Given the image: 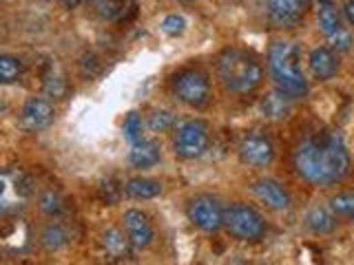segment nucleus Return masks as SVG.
Masks as SVG:
<instances>
[{"label":"nucleus","instance_id":"nucleus-29","mask_svg":"<svg viewBox=\"0 0 354 265\" xmlns=\"http://www.w3.org/2000/svg\"><path fill=\"white\" fill-rule=\"evenodd\" d=\"M343 16H346V20L354 27V0H346V3H343Z\"/></svg>","mask_w":354,"mask_h":265},{"label":"nucleus","instance_id":"nucleus-15","mask_svg":"<svg viewBox=\"0 0 354 265\" xmlns=\"http://www.w3.org/2000/svg\"><path fill=\"white\" fill-rule=\"evenodd\" d=\"M261 115L266 119H270V121H281L286 119L288 115H290V110H292V97L283 93L281 88H274V91L270 93H266L261 97Z\"/></svg>","mask_w":354,"mask_h":265},{"label":"nucleus","instance_id":"nucleus-19","mask_svg":"<svg viewBox=\"0 0 354 265\" xmlns=\"http://www.w3.org/2000/svg\"><path fill=\"white\" fill-rule=\"evenodd\" d=\"M162 193L160 181L147 179V177H136V179H129L124 186V195L131 199H155Z\"/></svg>","mask_w":354,"mask_h":265},{"label":"nucleus","instance_id":"nucleus-8","mask_svg":"<svg viewBox=\"0 0 354 265\" xmlns=\"http://www.w3.org/2000/svg\"><path fill=\"white\" fill-rule=\"evenodd\" d=\"M186 215L191 219V224L197 226L202 232H217L224 226V208L208 195L193 197L188 202Z\"/></svg>","mask_w":354,"mask_h":265},{"label":"nucleus","instance_id":"nucleus-5","mask_svg":"<svg viewBox=\"0 0 354 265\" xmlns=\"http://www.w3.org/2000/svg\"><path fill=\"white\" fill-rule=\"evenodd\" d=\"M317 25L335 51H348L352 47V36L343 27L341 14L335 7V3H330V0H317Z\"/></svg>","mask_w":354,"mask_h":265},{"label":"nucleus","instance_id":"nucleus-7","mask_svg":"<svg viewBox=\"0 0 354 265\" xmlns=\"http://www.w3.org/2000/svg\"><path fill=\"white\" fill-rule=\"evenodd\" d=\"M208 126L206 121L202 119H191V121H184V124L177 128L175 132V139H173V148L175 155L182 159H195V157H202L208 148Z\"/></svg>","mask_w":354,"mask_h":265},{"label":"nucleus","instance_id":"nucleus-9","mask_svg":"<svg viewBox=\"0 0 354 265\" xmlns=\"http://www.w3.org/2000/svg\"><path fill=\"white\" fill-rule=\"evenodd\" d=\"M239 159L250 168H266L274 159L272 141L261 132H248L239 144Z\"/></svg>","mask_w":354,"mask_h":265},{"label":"nucleus","instance_id":"nucleus-23","mask_svg":"<svg viewBox=\"0 0 354 265\" xmlns=\"http://www.w3.org/2000/svg\"><path fill=\"white\" fill-rule=\"evenodd\" d=\"M122 132H124V137L129 139V144H136L142 139V119L138 113H129L124 124H122Z\"/></svg>","mask_w":354,"mask_h":265},{"label":"nucleus","instance_id":"nucleus-2","mask_svg":"<svg viewBox=\"0 0 354 265\" xmlns=\"http://www.w3.org/2000/svg\"><path fill=\"white\" fill-rule=\"evenodd\" d=\"M217 75L228 91L246 95L263 80V69L252 53L243 49H226L217 58Z\"/></svg>","mask_w":354,"mask_h":265},{"label":"nucleus","instance_id":"nucleus-6","mask_svg":"<svg viewBox=\"0 0 354 265\" xmlns=\"http://www.w3.org/2000/svg\"><path fill=\"white\" fill-rule=\"evenodd\" d=\"M173 93L182 104L199 108L208 102L210 84L206 73L199 69H184L173 77Z\"/></svg>","mask_w":354,"mask_h":265},{"label":"nucleus","instance_id":"nucleus-31","mask_svg":"<svg viewBox=\"0 0 354 265\" xmlns=\"http://www.w3.org/2000/svg\"><path fill=\"white\" fill-rule=\"evenodd\" d=\"M91 3H97V0H91Z\"/></svg>","mask_w":354,"mask_h":265},{"label":"nucleus","instance_id":"nucleus-30","mask_svg":"<svg viewBox=\"0 0 354 265\" xmlns=\"http://www.w3.org/2000/svg\"><path fill=\"white\" fill-rule=\"evenodd\" d=\"M60 3H62L64 7H69V9H75L77 5H80V0H60Z\"/></svg>","mask_w":354,"mask_h":265},{"label":"nucleus","instance_id":"nucleus-17","mask_svg":"<svg viewBox=\"0 0 354 265\" xmlns=\"http://www.w3.org/2000/svg\"><path fill=\"white\" fill-rule=\"evenodd\" d=\"M162 153H160V146L151 139H140L136 144H131V153H129V159L131 164L136 166V168H151L160 161Z\"/></svg>","mask_w":354,"mask_h":265},{"label":"nucleus","instance_id":"nucleus-11","mask_svg":"<svg viewBox=\"0 0 354 265\" xmlns=\"http://www.w3.org/2000/svg\"><path fill=\"white\" fill-rule=\"evenodd\" d=\"M306 0H266V11L277 29H292L306 16Z\"/></svg>","mask_w":354,"mask_h":265},{"label":"nucleus","instance_id":"nucleus-28","mask_svg":"<svg viewBox=\"0 0 354 265\" xmlns=\"http://www.w3.org/2000/svg\"><path fill=\"white\" fill-rule=\"evenodd\" d=\"M149 124H151V128L153 130H166L171 124H173V115L169 113V110H155V113L151 115V119H149Z\"/></svg>","mask_w":354,"mask_h":265},{"label":"nucleus","instance_id":"nucleus-18","mask_svg":"<svg viewBox=\"0 0 354 265\" xmlns=\"http://www.w3.org/2000/svg\"><path fill=\"white\" fill-rule=\"evenodd\" d=\"M306 226L310 232H315V235H328V232L335 230L337 217L328 208L313 206V208H308V213H306Z\"/></svg>","mask_w":354,"mask_h":265},{"label":"nucleus","instance_id":"nucleus-10","mask_svg":"<svg viewBox=\"0 0 354 265\" xmlns=\"http://www.w3.org/2000/svg\"><path fill=\"white\" fill-rule=\"evenodd\" d=\"M55 108L47 97H29L20 110V128L27 132H38L51 126Z\"/></svg>","mask_w":354,"mask_h":265},{"label":"nucleus","instance_id":"nucleus-21","mask_svg":"<svg viewBox=\"0 0 354 265\" xmlns=\"http://www.w3.org/2000/svg\"><path fill=\"white\" fill-rule=\"evenodd\" d=\"M330 210L337 219L352 221L354 224V195L352 193H339L330 199Z\"/></svg>","mask_w":354,"mask_h":265},{"label":"nucleus","instance_id":"nucleus-24","mask_svg":"<svg viewBox=\"0 0 354 265\" xmlns=\"http://www.w3.org/2000/svg\"><path fill=\"white\" fill-rule=\"evenodd\" d=\"M186 29V18L180 16V14H171V16H166L162 20V31L166 33V36H182Z\"/></svg>","mask_w":354,"mask_h":265},{"label":"nucleus","instance_id":"nucleus-16","mask_svg":"<svg viewBox=\"0 0 354 265\" xmlns=\"http://www.w3.org/2000/svg\"><path fill=\"white\" fill-rule=\"evenodd\" d=\"M100 243H102V250L109 259L113 261H124L131 257V250H133V243L129 239L127 232H122L118 228H109L102 232L100 237Z\"/></svg>","mask_w":354,"mask_h":265},{"label":"nucleus","instance_id":"nucleus-26","mask_svg":"<svg viewBox=\"0 0 354 265\" xmlns=\"http://www.w3.org/2000/svg\"><path fill=\"white\" fill-rule=\"evenodd\" d=\"M40 210L44 215H60V210H62V202H60V197L55 195L53 190H47L44 195H40Z\"/></svg>","mask_w":354,"mask_h":265},{"label":"nucleus","instance_id":"nucleus-3","mask_svg":"<svg viewBox=\"0 0 354 265\" xmlns=\"http://www.w3.org/2000/svg\"><path fill=\"white\" fill-rule=\"evenodd\" d=\"M268 71L277 88H281L292 99L295 97H306L310 86L308 80L299 64V47L295 42H272L268 49Z\"/></svg>","mask_w":354,"mask_h":265},{"label":"nucleus","instance_id":"nucleus-14","mask_svg":"<svg viewBox=\"0 0 354 265\" xmlns=\"http://www.w3.org/2000/svg\"><path fill=\"white\" fill-rule=\"evenodd\" d=\"M252 193L257 195L261 204H266L272 210H288L290 208V195L283 190L281 184H277L274 179H259L252 186Z\"/></svg>","mask_w":354,"mask_h":265},{"label":"nucleus","instance_id":"nucleus-27","mask_svg":"<svg viewBox=\"0 0 354 265\" xmlns=\"http://www.w3.org/2000/svg\"><path fill=\"white\" fill-rule=\"evenodd\" d=\"M120 193H122V188H120L113 179H106V181L100 184V197H102L109 206H113V204L118 202V199H120Z\"/></svg>","mask_w":354,"mask_h":265},{"label":"nucleus","instance_id":"nucleus-13","mask_svg":"<svg viewBox=\"0 0 354 265\" xmlns=\"http://www.w3.org/2000/svg\"><path fill=\"white\" fill-rule=\"evenodd\" d=\"M308 64H310V71H313V75L319 82L332 80L339 71L337 55L332 53V49H328V47H315L313 51H310Z\"/></svg>","mask_w":354,"mask_h":265},{"label":"nucleus","instance_id":"nucleus-25","mask_svg":"<svg viewBox=\"0 0 354 265\" xmlns=\"http://www.w3.org/2000/svg\"><path fill=\"white\" fill-rule=\"evenodd\" d=\"M44 93H47V97L60 99L66 93V82L62 80V75H47L44 77Z\"/></svg>","mask_w":354,"mask_h":265},{"label":"nucleus","instance_id":"nucleus-22","mask_svg":"<svg viewBox=\"0 0 354 265\" xmlns=\"http://www.w3.org/2000/svg\"><path fill=\"white\" fill-rule=\"evenodd\" d=\"M22 77V62L16 55H0V82L14 84Z\"/></svg>","mask_w":354,"mask_h":265},{"label":"nucleus","instance_id":"nucleus-4","mask_svg":"<svg viewBox=\"0 0 354 265\" xmlns=\"http://www.w3.org/2000/svg\"><path fill=\"white\" fill-rule=\"evenodd\" d=\"M224 228L239 241H259L266 235L263 217L243 204H230L224 210Z\"/></svg>","mask_w":354,"mask_h":265},{"label":"nucleus","instance_id":"nucleus-12","mask_svg":"<svg viewBox=\"0 0 354 265\" xmlns=\"http://www.w3.org/2000/svg\"><path fill=\"white\" fill-rule=\"evenodd\" d=\"M122 226H124V232L129 235L133 248L144 250L151 246L153 226L144 213H140V210H127V213L122 215Z\"/></svg>","mask_w":354,"mask_h":265},{"label":"nucleus","instance_id":"nucleus-20","mask_svg":"<svg viewBox=\"0 0 354 265\" xmlns=\"http://www.w3.org/2000/svg\"><path fill=\"white\" fill-rule=\"evenodd\" d=\"M66 241H69L66 232L60 226H55V224L47 226L42 230V235H40V243H42L47 252H60L66 246Z\"/></svg>","mask_w":354,"mask_h":265},{"label":"nucleus","instance_id":"nucleus-1","mask_svg":"<svg viewBox=\"0 0 354 265\" xmlns=\"http://www.w3.org/2000/svg\"><path fill=\"white\" fill-rule=\"evenodd\" d=\"M292 164L308 184L328 188L350 173V153L339 132H317L297 144Z\"/></svg>","mask_w":354,"mask_h":265}]
</instances>
